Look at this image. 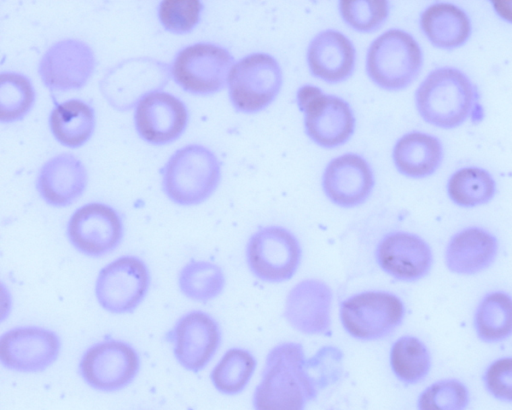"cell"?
I'll return each instance as SVG.
<instances>
[{"mask_svg": "<svg viewBox=\"0 0 512 410\" xmlns=\"http://www.w3.org/2000/svg\"><path fill=\"white\" fill-rule=\"evenodd\" d=\"M323 390L300 343L283 342L267 354L253 403L256 410H304Z\"/></svg>", "mask_w": 512, "mask_h": 410, "instance_id": "6da1fadb", "label": "cell"}, {"mask_svg": "<svg viewBox=\"0 0 512 410\" xmlns=\"http://www.w3.org/2000/svg\"><path fill=\"white\" fill-rule=\"evenodd\" d=\"M416 107L429 124L453 129L475 115L478 92L460 70L441 67L430 72L416 91Z\"/></svg>", "mask_w": 512, "mask_h": 410, "instance_id": "7a4b0ae2", "label": "cell"}, {"mask_svg": "<svg viewBox=\"0 0 512 410\" xmlns=\"http://www.w3.org/2000/svg\"><path fill=\"white\" fill-rule=\"evenodd\" d=\"M220 180V164L209 149L190 145L175 152L164 171V189L169 198L182 205L207 199Z\"/></svg>", "mask_w": 512, "mask_h": 410, "instance_id": "3957f363", "label": "cell"}, {"mask_svg": "<svg viewBox=\"0 0 512 410\" xmlns=\"http://www.w3.org/2000/svg\"><path fill=\"white\" fill-rule=\"evenodd\" d=\"M403 301L388 291H364L346 298L339 317L346 333L360 341L382 339L403 322Z\"/></svg>", "mask_w": 512, "mask_h": 410, "instance_id": "277c9868", "label": "cell"}, {"mask_svg": "<svg viewBox=\"0 0 512 410\" xmlns=\"http://www.w3.org/2000/svg\"><path fill=\"white\" fill-rule=\"evenodd\" d=\"M367 72L380 87L399 90L407 87L422 66V51L407 32L391 29L371 44L367 54Z\"/></svg>", "mask_w": 512, "mask_h": 410, "instance_id": "5b68a950", "label": "cell"}, {"mask_svg": "<svg viewBox=\"0 0 512 410\" xmlns=\"http://www.w3.org/2000/svg\"><path fill=\"white\" fill-rule=\"evenodd\" d=\"M302 249L297 237L281 226L256 231L246 246V261L252 274L261 281L281 283L297 272Z\"/></svg>", "mask_w": 512, "mask_h": 410, "instance_id": "8992f818", "label": "cell"}, {"mask_svg": "<svg viewBox=\"0 0 512 410\" xmlns=\"http://www.w3.org/2000/svg\"><path fill=\"white\" fill-rule=\"evenodd\" d=\"M149 286L150 274L144 261L135 256H123L100 270L94 292L105 311L127 314L142 303Z\"/></svg>", "mask_w": 512, "mask_h": 410, "instance_id": "52a82bcc", "label": "cell"}, {"mask_svg": "<svg viewBox=\"0 0 512 410\" xmlns=\"http://www.w3.org/2000/svg\"><path fill=\"white\" fill-rule=\"evenodd\" d=\"M278 62L265 53L250 54L233 65L229 93L234 106L243 112H256L268 106L282 86Z\"/></svg>", "mask_w": 512, "mask_h": 410, "instance_id": "ba28073f", "label": "cell"}, {"mask_svg": "<svg viewBox=\"0 0 512 410\" xmlns=\"http://www.w3.org/2000/svg\"><path fill=\"white\" fill-rule=\"evenodd\" d=\"M140 359L136 350L120 340L94 344L83 354L79 372L93 389L114 392L128 386L136 377Z\"/></svg>", "mask_w": 512, "mask_h": 410, "instance_id": "9c48e42d", "label": "cell"}, {"mask_svg": "<svg viewBox=\"0 0 512 410\" xmlns=\"http://www.w3.org/2000/svg\"><path fill=\"white\" fill-rule=\"evenodd\" d=\"M297 100L305 114L307 134L314 142L324 147H335L350 138L355 119L344 100L308 85L299 89Z\"/></svg>", "mask_w": 512, "mask_h": 410, "instance_id": "30bf717a", "label": "cell"}, {"mask_svg": "<svg viewBox=\"0 0 512 410\" xmlns=\"http://www.w3.org/2000/svg\"><path fill=\"white\" fill-rule=\"evenodd\" d=\"M232 67L233 57L226 49L198 43L179 52L172 73L184 89L206 94L218 91L225 85Z\"/></svg>", "mask_w": 512, "mask_h": 410, "instance_id": "8fae6325", "label": "cell"}, {"mask_svg": "<svg viewBox=\"0 0 512 410\" xmlns=\"http://www.w3.org/2000/svg\"><path fill=\"white\" fill-rule=\"evenodd\" d=\"M60 350L59 336L43 327H17L0 337V361L4 367L17 372L46 370L57 360Z\"/></svg>", "mask_w": 512, "mask_h": 410, "instance_id": "7c38bea8", "label": "cell"}, {"mask_svg": "<svg viewBox=\"0 0 512 410\" xmlns=\"http://www.w3.org/2000/svg\"><path fill=\"white\" fill-rule=\"evenodd\" d=\"M67 235L77 251L86 256L100 257L118 247L123 237V224L110 206L91 203L71 216Z\"/></svg>", "mask_w": 512, "mask_h": 410, "instance_id": "4fadbf2b", "label": "cell"}, {"mask_svg": "<svg viewBox=\"0 0 512 410\" xmlns=\"http://www.w3.org/2000/svg\"><path fill=\"white\" fill-rule=\"evenodd\" d=\"M178 363L186 370H202L216 353L221 332L218 323L202 311L189 312L178 319L168 335Z\"/></svg>", "mask_w": 512, "mask_h": 410, "instance_id": "5bb4252c", "label": "cell"}, {"mask_svg": "<svg viewBox=\"0 0 512 410\" xmlns=\"http://www.w3.org/2000/svg\"><path fill=\"white\" fill-rule=\"evenodd\" d=\"M333 293L330 286L315 278L304 279L288 292L284 318L296 331L307 336L329 335Z\"/></svg>", "mask_w": 512, "mask_h": 410, "instance_id": "9a60e30c", "label": "cell"}, {"mask_svg": "<svg viewBox=\"0 0 512 410\" xmlns=\"http://www.w3.org/2000/svg\"><path fill=\"white\" fill-rule=\"evenodd\" d=\"M375 257L382 271L403 282L421 280L433 265L429 244L420 236L403 231L385 235L376 247Z\"/></svg>", "mask_w": 512, "mask_h": 410, "instance_id": "2e32d148", "label": "cell"}, {"mask_svg": "<svg viewBox=\"0 0 512 410\" xmlns=\"http://www.w3.org/2000/svg\"><path fill=\"white\" fill-rule=\"evenodd\" d=\"M95 58L84 42L66 39L53 44L43 56L39 72L46 86L55 90L82 87L93 73Z\"/></svg>", "mask_w": 512, "mask_h": 410, "instance_id": "e0dca14e", "label": "cell"}, {"mask_svg": "<svg viewBox=\"0 0 512 410\" xmlns=\"http://www.w3.org/2000/svg\"><path fill=\"white\" fill-rule=\"evenodd\" d=\"M374 185L368 163L359 155L344 154L333 159L323 175V189L328 198L342 207L363 203Z\"/></svg>", "mask_w": 512, "mask_h": 410, "instance_id": "ac0fdd59", "label": "cell"}, {"mask_svg": "<svg viewBox=\"0 0 512 410\" xmlns=\"http://www.w3.org/2000/svg\"><path fill=\"white\" fill-rule=\"evenodd\" d=\"M135 120L143 138L153 143H165L182 133L187 123V111L176 97L153 92L139 102Z\"/></svg>", "mask_w": 512, "mask_h": 410, "instance_id": "d6986e66", "label": "cell"}, {"mask_svg": "<svg viewBox=\"0 0 512 410\" xmlns=\"http://www.w3.org/2000/svg\"><path fill=\"white\" fill-rule=\"evenodd\" d=\"M498 254L497 238L480 227L456 233L445 250L447 269L458 275H474L487 269Z\"/></svg>", "mask_w": 512, "mask_h": 410, "instance_id": "ffe728a7", "label": "cell"}, {"mask_svg": "<svg viewBox=\"0 0 512 410\" xmlns=\"http://www.w3.org/2000/svg\"><path fill=\"white\" fill-rule=\"evenodd\" d=\"M307 61L315 76L327 82H340L354 69L355 49L341 32L326 30L311 41Z\"/></svg>", "mask_w": 512, "mask_h": 410, "instance_id": "44dd1931", "label": "cell"}, {"mask_svg": "<svg viewBox=\"0 0 512 410\" xmlns=\"http://www.w3.org/2000/svg\"><path fill=\"white\" fill-rule=\"evenodd\" d=\"M87 184L83 164L70 154L50 159L42 167L38 190L45 201L54 206H66L76 200Z\"/></svg>", "mask_w": 512, "mask_h": 410, "instance_id": "7402d4cb", "label": "cell"}, {"mask_svg": "<svg viewBox=\"0 0 512 410\" xmlns=\"http://www.w3.org/2000/svg\"><path fill=\"white\" fill-rule=\"evenodd\" d=\"M420 25L435 47L446 50L461 47L471 35L468 15L452 3L439 2L427 7L421 14Z\"/></svg>", "mask_w": 512, "mask_h": 410, "instance_id": "603a6c76", "label": "cell"}, {"mask_svg": "<svg viewBox=\"0 0 512 410\" xmlns=\"http://www.w3.org/2000/svg\"><path fill=\"white\" fill-rule=\"evenodd\" d=\"M441 142L430 134L411 132L402 136L394 146L393 160L402 174L423 178L433 174L441 164Z\"/></svg>", "mask_w": 512, "mask_h": 410, "instance_id": "cb8c5ba5", "label": "cell"}, {"mask_svg": "<svg viewBox=\"0 0 512 410\" xmlns=\"http://www.w3.org/2000/svg\"><path fill=\"white\" fill-rule=\"evenodd\" d=\"M474 328L484 342L509 338L512 335V297L502 291L485 295L475 311Z\"/></svg>", "mask_w": 512, "mask_h": 410, "instance_id": "d4e9b609", "label": "cell"}, {"mask_svg": "<svg viewBox=\"0 0 512 410\" xmlns=\"http://www.w3.org/2000/svg\"><path fill=\"white\" fill-rule=\"evenodd\" d=\"M226 284L222 268L210 261L192 260L178 274V286L188 299L206 303L217 298Z\"/></svg>", "mask_w": 512, "mask_h": 410, "instance_id": "484cf974", "label": "cell"}, {"mask_svg": "<svg viewBox=\"0 0 512 410\" xmlns=\"http://www.w3.org/2000/svg\"><path fill=\"white\" fill-rule=\"evenodd\" d=\"M55 137L70 147L82 145L94 129V113L89 105L79 100H69L58 105L50 117Z\"/></svg>", "mask_w": 512, "mask_h": 410, "instance_id": "4316f807", "label": "cell"}, {"mask_svg": "<svg viewBox=\"0 0 512 410\" xmlns=\"http://www.w3.org/2000/svg\"><path fill=\"white\" fill-rule=\"evenodd\" d=\"M389 363L399 381L416 384L430 372L431 355L419 338L406 335L398 338L391 346Z\"/></svg>", "mask_w": 512, "mask_h": 410, "instance_id": "83f0119b", "label": "cell"}, {"mask_svg": "<svg viewBox=\"0 0 512 410\" xmlns=\"http://www.w3.org/2000/svg\"><path fill=\"white\" fill-rule=\"evenodd\" d=\"M495 192L496 183L492 175L479 167L461 168L450 176L447 183L449 198L461 207L486 204Z\"/></svg>", "mask_w": 512, "mask_h": 410, "instance_id": "f1b7e54d", "label": "cell"}, {"mask_svg": "<svg viewBox=\"0 0 512 410\" xmlns=\"http://www.w3.org/2000/svg\"><path fill=\"white\" fill-rule=\"evenodd\" d=\"M256 369V359L243 348L227 350L211 372V381L221 393L234 395L245 389Z\"/></svg>", "mask_w": 512, "mask_h": 410, "instance_id": "f546056e", "label": "cell"}, {"mask_svg": "<svg viewBox=\"0 0 512 410\" xmlns=\"http://www.w3.org/2000/svg\"><path fill=\"white\" fill-rule=\"evenodd\" d=\"M34 101V90L29 80L15 73L0 76V119L12 121L22 117Z\"/></svg>", "mask_w": 512, "mask_h": 410, "instance_id": "4dcf8cb0", "label": "cell"}, {"mask_svg": "<svg viewBox=\"0 0 512 410\" xmlns=\"http://www.w3.org/2000/svg\"><path fill=\"white\" fill-rule=\"evenodd\" d=\"M469 403L466 386L456 379H443L428 386L419 396V410H465Z\"/></svg>", "mask_w": 512, "mask_h": 410, "instance_id": "1f68e13d", "label": "cell"}, {"mask_svg": "<svg viewBox=\"0 0 512 410\" xmlns=\"http://www.w3.org/2000/svg\"><path fill=\"white\" fill-rule=\"evenodd\" d=\"M343 19L353 28L370 31L383 23L388 15L386 1H352L340 2Z\"/></svg>", "mask_w": 512, "mask_h": 410, "instance_id": "d6a6232c", "label": "cell"}, {"mask_svg": "<svg viewBox=\"0 0 512 410\" xmlns=\"http://www.w3.org/2000/svg\"><path fill=\"white\" fill-rule=\"evenodd\" d=\"M201 8L196 0H166L160 5L159 17L167 29L186 32L197 24Z\"/></svg>", "mask_w": 512, "mask_h": 410, "instance_id": "836d02e7", "label": "cell"}, {"mask_svg": "<svg viewBox=\"0 0 512 410\" xmlns=\"http://www.w3.org/2000/svg\"><path fill=\"white\" fill-rule=\"evenodd\" d=\"M486 389L497 399L512 402V357L492 362L484 373Z\"/></svg>", "mask_w": 512, "mask_h": 410, "instance_id": "e575fe53", "label": "cell"}, {"mask_svg": "<svg viewBox=\"0 0 512 410\" xmlns=\"http://www.w3.org/2000/svg\"><path fill=\"white\" fill-rule=\"evenodd\" d=\"M491 4L502 19L512 23V0H493Z\"/></svg>", "mask_w": 512, "mask_h": 410, "instance_id": "d590c367", "label": "cell"}]
</instances>
